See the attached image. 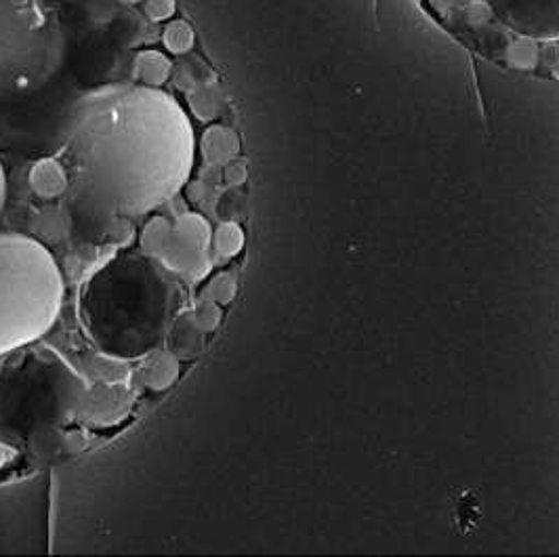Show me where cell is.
<instances>
[{
    "label": "cell",
    "mask_w": 559,
    "mask_h": 557,
    "mask_svg": "<svg viewBox=\"0 0 559 557\" xmlns=\"http://www.w3.org/2000/svg\"><path fill=\"white\" fill-rule=\"evenodd\" d=\"M70 215L110 234L160 209L190 181L197 135L163 88L106 84L76 99L61 133Z\"/></svg>",
    "instance_id": "cell-1"
},
{
    "label": "cell",
    "mask_w": 559,
    "mask_h": 557,
    "mask_svg": "<svg viewBox=\"0 0 559 557\" xmlns=\"http://www.w3.org/2000/svg\"><path fill=\"white\" fill-rule=\"evenodd\" d=\"M179 284L145 252H122L84 282L79 318L108 358L140 360L158 352L179 309Z\"/></svg>",
    "instance_id": "cell-2"
},
{
    "label": "cell",
    "mask_w": 559,
    "mask_h": 557,
    "mask_svg": "<svg viewBox=\"0 0 559 557\" xmlns=\"http://www.w3.org/2000/svg\"><path fill=\"white\" fill-rule=\"evenodd\" d=\"M88 388L53 352L20 347L0 364V442L66 425L83 411Z\"/></svg>",
    "instance_id": "cell-3"
},
{
    "label": "cell",
    "mask_w": 559,
    "mask_h": 557,
    "mask_svg": "<svg viewBox=\"0 0 559 557\" xmlns=\"http://www.w3.org/2000/svg\"><path fill=\"white\" fill-rule=\"evenodd\" d=\"M61 301L63 276L49 249L32 236L0 234V356L49 333Z\"/></svg>",
    "instance_id": "cell-4"
},
{
    "label": "cell",
    "mask_w": 559,
    "mask_h": 557,
    "mask_svg": "<svg viewBox=\"0 0 559 557\" xmlns=\"http://www.w3.org/2000/svg\"><path fill=\"white\" fill-rule=\"evenodd\" d=\"M63 56L61 28L38 0H0V97L40 91Z\"/></svg>",
    "instance_id": "cell-5"
},
{
    "label": "cell",
    "mask_w": 559,
    "mask_h": 557,
    "mask_svg": "<svg viewBox=\"0 0 559 557\" xmlns=\"http://www.w3.org/2000/svg\"><path fill=\"white\" fill-rule=\"evenodd\" d=\"M47 488L45 475L0 486V554L45 552Z\"/></svg>",
    "instance_id": "cell-6"
},
{
    "label": "cell",
    "mask_w": 559,
    "mask_h": 557,
    "mask_svg": "<svg viewBox=\"0 0 559 557\" xmlns=\"http://www.w3.org/2000/svg\"><path fill=\"white\" fill-rule=\"evenodd\" d=\"M497 20L528 40H559V0H484Z\"/></svg>",
    "instance_id": "cell-7"
},
{
    "label": "cell",
    "mask_w": 559,
    "mask_h": 557,
    "mask_svg": "<svg viewBox=\"0 0 559 557\" xmlns=\"http://www.w3.org/2000/svg\"><path fill=\"white\" fill-rule=\"evenodd\" d=\"M28 186L40 200L63 198L70 186L68 170L59 158H43L29 170Z\"/></svg>",
    "instance_id": "cell-8"
},
{
    "label": "cell",
    "mask_w": 559,
    "mask_h": 557,
    "mask_svg": "<svg viewBox=\"0 0 559 557\" xmlns=\"http://www.w3.org/2000/svg\"><path fill=\"white\" fill-rule=\"evenodd\" d=\"M238 138L231 129L222 127V125H213L204 131L202 141H200V150L202 156L209 165H227L231 163V158L238 154Z\"/></svg>",
    "instance_id": "cell-9"
},
{
    "label": "cell",
    "mask_w": 559,
    "mask_h": 557,
    "mask_svg": "<svg viewBox=\"0 0 559 557\" xmlns=\"http://www.w3.org/2000/svg\"><path fill=\"white\" fill-rule=\"evenodd\" d=\"M173 234L177 242L192 251H209L213 242V227L200 213H181L173 220Z\"/></svg>",
    "instance_id": "cell-10"
},
{
    "label": "cell",
    "mask_w": 559,
    "mask_h": 557,
    "mask_svg": "<svg viewBox=\"0 0 559 557\" xmlns=\"http://www.w3.org/2000/svg\"><path fill=\"white\" fill-rule=\"evenodd\" d=\"M133 68H135L138 83L154 86V88H160L167 83L173 72L170 59L160 51H141L140 56L135 57Z\"/></svg>",
    "instance_id": "cell-11"
},
{
    "label": "cell",
    "mask_w": 559,
    "mask_h": 557,
    "mask_svg": "<svg viewBox=\"0 0 559 557\" xmlns=\"http://www.w3.org/2000/svg\"><path fill=\"white\" fill-rule=\"evenodd\" d=\"M66 229H68V217L59 206H45L32 220V238L43 242L45 247L47 242L49 245L59 242L66 236Z\"/></svg>",
    "instance_id": "cell-12"
},
{
    "label": "cell",
    "mask_w": 559,
    "mask_h": 557,
    "mask_svg": "<svg viewBox=\"0 0 559 557\" xmlns=\"http://www.w3.org/2000/svg\"><path fill=\"white\" fill-rule=\"evenodd\" d=\"M179 379V356L163 352L150 360L143 381L150 390H168Z\"/></svg>",
    "instance_id": "cell-13"
},
{
    "label": "cell",
    "mask_w": 559,
    "mask_h": 557,
    "mask_svg": "<svg viewBox=\"0 0 559 557\" xmlns=\"http://www.w3.org/2000/svg\"><path fill=\"white\" fill-rule=\"evenodd\" d=\"M242 247H245V232L238 223L225 222L217 229H213L211 249L217 257L231 259L242 251Z\"/></svg>",
    "instance_id": "cell-14"
},
{
    "label": "cell",
    "mask_w": 559,
    "mask_h": 557,
    "mask_svg": "<svg viewBox=\"0 0 559 557\" xmlns=\"http://www.w3.org/2000/svg\"><path fill=\"white\" fill-rule=\"evenodd\" d=\"M163 43L173 56H186L194 49L197 36L188 22L173 20V22H168L167 28L163 32Z\"/></svg>",
    "instance_id": "cell-15"
},
{
    "label": "cell",
    "mask_w": 559,
    "mask_h": 557,
    "mask_svg": "<svg viewBox=\"0 0 559 557\" xmlns=\"http://www.w3.org/2000/svg\"><path fill=\"white\" fill-rule=\"evenodd\" d=\"M190 106L200 120H213L222 111V97L213 84H200L190 93Z\"/></svg>",
    "instance_id": "cell-16"
},
{
    "label": "cell",
    "mask_w": 559,
    "mask_h": 557,
    "mask_svg": "<svg viewBox=\"0 0 559 557\" xmlns=\"http://www.w3.org/2000/svg\"><path fill=\"white\" fill-rule=\"evenodd\" d=\"M190 320L200 333H211L222 322V307H219V304L211 301V299L198 297L197 306L190 313Z\"/></svg>",
    "instance_id": "cell-17"
},
{
    "label": "cell",
    "mask_w": 559,
    "mask_h": 557,
    "mask_svg": "<svg viewBox=\"0 0 559 557\" xmlns=\"http://www.w3.org/2000/svg\"><path fill=\"white\" fill-rule=\"evenodd\" d=\"M234 295H236V282L227 274H217L215 278L209 280L200 293L202 299H211L219 306L229 304L234 299Z\"/></svg>",
    "instance_id": "cell-18"
},
{
    "label": "cell",
    "mask_w": 559,
    "mask_h": 557,
    "mask_svg": "<svg viewBox=\"0 0 559 557\" xmlns=\"http://www.w3.org/2000/svg\"><path fill=\"white\" fill-rule=\"evenodd\" d=\"M143 11L156 24L168 22L177 11V2L175 0H143Z\"/></svg>",
    "instance_id": "cell-19"
},
{
    "label": "cell",
    "mask_w": 559,
    "mask_h": 557,
    "mask_svg": "<svg viewBox=\"0 0 559 557\" xmlns=\"http://www.w3.org/2000/svg\"><path fill=\"white\" fill-rule=\"evenodd\" d=\"M245 177H247V170H245L242 165H234V163H227V165H225V181H227L229 186L242 183Z\"/></svg>",
    "instance_id": "cell-20"
},
{
    "label": "cell",
    "mask_w": 559,
    "mask_h": 557,
    "mask_svg": "<svg viewBox=\"0 0 559 557\" xmlns=\"http://www.w3.org/2000/svg\"><path fill=\"white\" fill-rule=\"evenodd\" d=\"M4 204H7V175H4V168L0 165V217L4 213Z\"/></svg>",
    "instance_id": "cell-21"
},
{
    "label": "cell",
    "mask_w": 559,
    "mask_h": 557,
    "mask_svg": "<svg viewBox=\"0 0 559 557\" xmlns=\"http://www.w3.org/2000/svg\"><path fill=\"white\" fill-rule=\"evenodd\" d=\"M11 459V450L0 442V467Z\"/></svg>",
    "instance_id": "cell-22"
},
{
    "label": "cell",
    "mask_w": 559,
    "mask_h": 557,
    "mask_svg": "<svg viewBox=\"0 0 559 557\" xmlns=\"http://www.w3.org/2000/svg\"><path fill=\"white\" fill-rule=\"evenodd\" d=\"M122 2H127V4H138V2H143V0H122Z\"/></svg>",
    "instance_id": "cell-23"
}]
</instances>
